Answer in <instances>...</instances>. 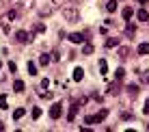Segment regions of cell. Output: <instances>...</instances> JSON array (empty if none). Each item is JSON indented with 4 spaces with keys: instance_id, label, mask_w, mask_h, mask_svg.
<instances>
[{
    "instance_id": "6da1fadb",
    "label": "cell",
    "mask_w": 149,
    "mask_h": 132,
    "mask_svg": "<svg viewBox=\"0 0 149 132\" xmlns=\"http://www.w3.org/2000/svg\"><path fill=\"white\" fill-rule=\"evenodd\" d=\"M61 113H63V104L61 102H54L52 106H50V119H58Z\"/></svg>"
},
{
    "instance_id": "7a4b0ae2",
    "label": "cell",
    "mask_w": 149,
    "mask_h": 132,
    "mask_svg": "<svg viewBox=\"0 0 149 132\" xmlns=\"http://www.w3.org/2000/svg\"><path fill=\"white\" fill-rule=\"evenodd\" d=\"M67 39H69V41H71V43H84V39H86V35H84V33H71V35H69V37H67Z\"/></svg>"
},
{
    "instance_id": "3957f363",
    "label": "cell",
    "mask_w": 149,
    "mask_h": 132,
    "mask_svg": "<svg viewBox=\"0 0 149 132\" xmlns=\"http://www.w3.org/2000/svg\"><path fill=\"white\" fill-rule=\"evenodd\" d=\"M106 117H108V110H106V108H102L97 115H91V121H93V124H100V121H104Z\"/></svg>"
},
{
    "instance_id": "277c9868",
    "label": "cell",
    "mask_w": 149,
    "mask_h": 132,
    "mask_svg": "<svg viewBox=\"0 0 149 132\" xmlns=\"http://www.w3.org/2000/svg\"><path fill=\"white\" fill-rule=\"evenodd\" d=\"M15 39H17L19 43H28L30 41V35L26 33V30H17V33H15Z\"/></svg>"
},
{
    "instance_id": "5b68a950",
    "label": "cell",
    "mask_w": 149,
    "mask_h": 132,
    "mask_svg": "<svg viewBox=\"0 0 149 132\" xmlns=\"http://www.w3.org/2000/svg\"><path fill=\"white\" fill-rule=\"evenodd\" d=\"M71 78H74L76 82H80V80L84 78V69H82V67H76V69H74V74H71Z\"/></svg>"
},
{
    "instance_id": "8992f818",
    "label": "cell",
    "mask_w": 149,
    "mask_h": 132,
    "mask_svg": "<svg viewBox=\"0 0 149 132\" xmlns=\"http://www.w3.org/2000/svg\"><path fill=\"white\" fill-rule=\"evenodd\" d=\"M136 17H138V22H147V20H149V13L145 11V9H138Z\"/></svg>"
},
{
    "instance_id": "52a82bcc",
    "label": "cell",
    "mask_w": 149,
    "mask_h": 132,
    "mask_svg": "<svg viewBox=\"0 0 149 132\" xmlns=\"http://www.w3.org/2000/svg\"><path fill=\"white\" fill-rule=\"evenodd\" d=\"M145 54H149V43H141L138 45V57H145Z\"/></svg>"
},
{
    "instance_id": "ba28073f",
    "label": "cell",
    "mask_w": 149,
    "mask_h": 132,
    "mask_svg": "<svg viewBox=\"0 0 149 132\" xmlns=\"http://www.w3.org/2000/svg\"><path fill=\"white\" fill-rule=\"evenodd\" d=\"M106 11H108V13L117 11V0H108V2H106Z\"/></svg>"
},
{
    "instance_id": "9c48e42d",
    "label": "cell",
    "mask_w": 149,
    "mask_h": 132,
    "mask_svg": "<svg viewBox=\"0 0 149 132\" xmlns=\"http://www.w3.org/2000/svg\"><path fill=\"white\" fill-rule=\"evenodd\" d=\"M132 15H134V9H132V7L123 9V20H125V22H127V20H132Z\"/></svg>"
},
{
    "instance_id": "30bf717a",
    "label": "cell",
    "mask_w": 149,
    "mask_h": 132,
    "mask_svg": "<svg viewBox=\"0 0 149 132\" xmlns=\"http://www.w3.org/2000/svg\"><path fill=\"white\" fill-rule=\"evenodd\" d=\"M13 89H15V93H22V91H24V80H15Z\"/></svg>"
},
{
    "instance_id": "8fae6325",
    "label": "cell",
    "mask_w": 149,
    "mask_h": 132,
    "mask_svg": "<svg viewBox=\"0 0 149 132\" xmlns=\"http://www.w3.org/2000/svg\"><path fill=\"white\" fill-rule=\"evenodd\" d=\"M24 113H26L24 108H15V110H13V119H15V121L22 119V117H24Z\"/></svg>"
},
{
    "instance_id": "7c38bea8",
    "label": "cell",
    "mask_w": 149,
    "mask_h": 132,
    "mask_svg": "<svg viewBox=\"0 0 149 132\" xmlns=\"http://www.w3.org/2000/svg\"><path fill=\"white\" fill-rule=\"evenodd\" d=\"M50 61H52L50 54H41V57H39V63H41V65H50Z\"/></svg>"
},
{
    "instance_id": "4fadbf2b",
    "label": "cell",
    "mask_w": 149,
    "mask_h": 132,
    "mask_svg": "<svg viewBox=\"0 0 149 132\" xmlns=\"http://www.w3.org/2000/svg\"><path fill=\"white\" fill-rule=\"evenodd\" d=\"M82 54H93V45L84 41V45H82Z\"/></svg>"
},
{
    "instance_id": "5bb4252c",
    "label": "cell",
    "mask_w": 149,
    "mask_h": 132,
    "mask_svg": "<svg viewBox=\"0 0 149 132\" xmlns=\"http://www.w3.org/2000/svg\"><path fill=\"white\" fill-rule=\"evenodd\" d=\"M106 72H108V63H106V61H104V59H102V61H100V74H102V76H104Z\"/></svg>"
},
{
    "instance_id": "9a60e30c",
    "label": "cell",
    "mask_w": 149,
    "mask_h": 132,
    "mask_svg": "<svg viewBox=\"0 0 149 132\" xmlns=\"http://www.w3.org/2000/svg\"><path fill=\"white\" fill-rule=\"evenodd\" d=\"M76 113H78V106H71V108H69V113H67V119H69V121H74Z\"/></svg>"
},
{
    "instance_id": "2e32d148",
    "label": "cell",
    "mask_w": 149,
    "mask_h": 132,
    "mask_svg": "<svg viewBox=\"0 0 149 132\" xmlns=\"http://www.w3.org/2000/svg\"><path fill=\"white\" fill-rule=\"evenodd\" d=\"M106 45H108V48H115V45H119V37H110L108 41H106Z\"/></svg>"
},
{
    "instance_id": "e0dca14e",
    "label": "cell",
    "mask_w": 149,
    "mask_h": 132,
    "mask_svg": "<svg viewBox=\"0 0 149 132\" xmlns=\"http://www.w3.org/2000/svg\"><path fill=\"white\" fill-rule=\"evenodd\" d=\"M28 74H30V76H35V74H37V65H35L33 61H28Z\"/></svg>"
},
{
    "instance_id": "ac0fdd59",
    "label": "cell",
    "mask_w": 149,
    "mask_h": 132,
    "mask_svg": "<svg viewBox=\"0 0 149 132\" xmlns=\"http://www.w3.org/2000/svg\"><path fill=\"white\" fill-rule=\"evenodd\" d=\"M127 52H130V50H127L125 45H121V48H119V52H117V54H119L121 59H125V57H127Z\"/></svg>"
},
{
    "instance_id": "d6986e66",
    "label": "cell",
    "mask_w": 149,
    "mask_h": 132,
    "mask_svg": "<svg viewBox=\"0 0 149 132\" xmlns=\"http://www.w3.org/2000/svg\"><path fill=\"white\" fill-rule=\"evenodd\" d=\"M0 108H9V106H7V95H0Z\"/></svg>"
},
{
    "instance_id": "ffe728a7",
    "label": "cell",
    "mask_w": 149,
    "mask_h": 132,
    "mask_svg": "<svg viewBox=\"0 0 149 132\" xmlns=\"http://www.w3.org/2000/svg\"><path fill=\"white\" fill-rule=\"evenodd\" d=\"M115 76H117V80H121L123 76H125V69H123V67H119V69H117V74H115Z\"/></svg>"
},
{
    "instance_id": "44dd1931",
    "label": "cell",
    "mask_w": 149,
    "mask_h": 132,
    "mask_svg": "<svg viewBox=\"0 0 149 132\" xmlns=\"http://www.w3.org/2000/svg\"><path fill=\"white\" fill-rule=\"evenodd\" d=\"M39 117H41V108L35 106V108H33V119H39Z\"/></svg>"
},
{
    "instance_id": "7402d4cb",
    "label": "cell",
    "mask_w": 149,
    "mask_h": 132,
    "mask_svg": "<svg viewBox=\"0 0 149 132\" xmlns=\"http://www.w3.org/2000/svg\"><path fill=\"white\" fill-rule=\"evenodd\" d=\"M9 69H11V72H17V63H15V61H9Z\"/></svg>"
},
{
    "instance_id": "603a6c76",
    "label": "cell",
    "mask_w": 149,
    "mask_h": 132,
    "mask_svg": "<svg viewBox=\"0 0 149 132\" xmlns=\"http://www.w3.org/2000/svg\"><path fill=\"white\" fill-rule=\"evenodd\" d=\"M125 33H127V35H130V37H132V35H134V33H136V28H134V26H132V24H130V26H127V28H125Z\"/></svg>"
},
{
    "instance_id": "cb8c5ba5",
    "label": "cell",
    "mask_w": 149,
    "mask_h": 132,
    "mask_svg": "<svg viewBox=\"0 0 149 132\" xmlns=\"http://www.w3.org/2000/svg\"><path fill=\"white\" fill-rule=\"evenodd\" d=\"M15 17H17V11H11V13H9V15H7V20H9V22H13V20H15Z\"/></svg>"
},
{
    "instance_id": "d4e9b609",
    "label": "cell",
    "mask_w": 149,
    "mask_h": 132,
    "mask_svg": "<svg viewBox=\"0 0 149 132\" xmlns=\"http://www.w3.org/2000/svg\"><path fill=\"white\" fill-rule=\"evenodd\" d=\"M143 113H145V115H149V98H147V102H145V106H143Z\"/></svg>"
},
{
    "instance_id": "484cf974",
    "label": "cell",
    "mask_w": 149,
    "mask_h": 132,
    "mask_svg": "<svg viewBox=\"0 0 149 132\" xmlns=\"http://www.w3.org/2000/svg\"><path fill=\"white\" fill-rule=\"evenodd\" d=\"M41 87H43V89H45V87H50V80H48V78H43V80H41Z\"/></svg>"
},
{
    "instance_id": "4316f807",
    "label": "cell",
    "mask_w": 149,
    "mask_h": 132,
    "mask_svg": "<svg viewBox=\"0 0 149 132\" xmlns=\"http://www.w3.org/2000/svg\"><path fill=\"white\" fill-rule=\"evenodd\" d=\"M127 89H130V93H136V91H138V87H136V85H130Z\"/></svg>"
},
{
    "instance_id": "83f0119b",
    "label": "cell",
    "mask_w": 149,
    "mask_h": 132,
    "mask_svg": "<svg viewBox=\"0 0 149 132\" xmlns=\"http://www.w3.org/2000/svg\"><path fill=\"white\" fill-rule=\"evenodd\" d=\"M143 82H149V72H143Z\"/></svg>"
},
{
    "instance_id": "f1b7e54d",
    "label": "cell",
    "mask_w": 149,
    "mask_h": 132,
    "mask_svg": "<svg viewBox=\"0 0 149 132\" xmlns=\"http://www.w3.org/2000/svg\"><path fill=\"white\" fill-rule=\"evenodd\" d=\"M65 15H67V17H76L78 13H76V11H65Z\"/></svg>"
},
{
    "instance_id": "f546056e",
    "label": "cell",
    "mask_w": 149,
    "mask_h": 132,
    "mask_svg": "<svg viewBox=\"0 0 149 132\" xmlns=\"http://www.w3.org/2000/svg\"><path fill=\"white\" fill-rule=\"evenodd\" d=\"M141 2H143V4H145V2H149V0H141Z\"/></svg>"
},
{
    "instance_id": "4dcf8cb0",
    "label": "cell",
    "mask_w": 149,
    "mask_h": 132,
    "mask_svg": "<svg viewBox=\"0 0 149 132\" xmlns=\"http://www.w3.org/2000/svg\"><path fill=\"white\" fill-rule=\"evenodd\" d=\"M0 67H2V61H0Z\"/></svg>"
},
{
    "instance_id": "1f68e13d",
    "label": "cell",
    "mask_w": 149,
    "mask_h": 132,
    "mask_svg": "<svg viewBox=\"0 0 149 132\" xmlns=\"http://www.w3.org/2000/svg\"><path fill=\"white\" fill-rule=\"evenodd\" d=\"M147 130H149V124H147Z\"/></svg>"
}]
</instances>
